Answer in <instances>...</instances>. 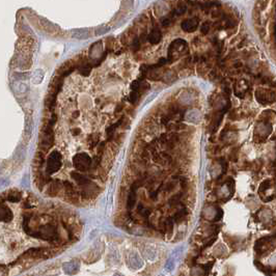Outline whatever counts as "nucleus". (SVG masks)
I'll return each mask as SVG.
<instances>
[{
    "mask_svg": "<svg viewBox=\"0 0 276 276\" xmlns=\"http://www.w3.org/2000/svg\"><path fill=\"white\" fill-rule=\"evenodd\" d=\"M106 31H108V27H106V26H100V27L96 28V34H102Z\"/></svg>",
    "mask_w": 276,
    "mask_h": 276,
    "instance_id": "nucleus-11",
    "label": "nucleus"
},
{
    "mask_svg": "<svg viewBox=\"0 0 276 276\" xmlns=\"http://www.w3.org/2000/svg\"><path fill=\"white\" fill-rule=\"evenodd\" d=\"M187 11V3L185 0H176V3L171 7V14L174 17H180L185 15Z\"/></svg>",
    "mask_w": 276,
    "mask_h": 276,
    "instance_id": "nucleus-3",
    "label": "nucleus"
},
{
    "mask_svg": "<svg viewBox=\"0 0 276 276\" xmlns=\"http://www.w3.org/2000/svg\"><path fill=\"white\" fill-rule=\"evenodd\" d=\"M225 11H222L221 7L220 6H217V7H213L212 9L210 11V14L211 16H212L213 19H220L222 17V15L224 14Z\"/></svg>",
    "mask_w": 276,
    "mask_h": 276,
    "instance_id": "nucleus-7",
    "label": "nucleus"
},
{
    "mask_svg": "<svg viewBox=\"0 0 276 276\" xmlns=\"http://www.w3.org/2000/svg\"><path fill=\"white\" fill-rule=\"evenodd\" d=\"M174 260H169L168 262H167V264H166V270H172L174 269Z\"/></svg>",
    "mask_w": 276,
    "mask_h": 276,
    "instance_id": "nucleus-12",
    "label": "nucleus"
},
{
    "mask_svg": "<svg viewBox=\"0 0 276 276\" xmlns=\"http://www.w3.org/2000/svg\"><path fill=\"white\" fill-rule=\"evenodd\" d=\"M210 29H211V23L210 22H205L201 24L200 26V32L203 34H208L209 32H210Z\"/></svg>",
    "mask_w": 276,
    "mask_h": 276,
    "instance_id": "nucleus-9",
    "label": "nucleus"
},
{
    "mask_svg": "<svg viewBox=\"0 0 276 276\" xmlns=\"http://www.w3.org/2000/svg\"><path fill=\"white\" fill-rule=\"evenodd\" d=\"M258 31L260 33V35H265V33H266V29L264 27H260V28H258Z\"/></svg>",
    "mask_w": 276,
    "mask_h": 276,
    "instance_id": "nucleus-13",
    "label": "nucleus"
},
{
    "mask_svg": "<svg viewBox=\"0 0 276 276\" xmlns=\"http://www.w3.org/2000/svg\"><path fill=\"white\" fill-rule=\"evenodd\" d=\"M189 51V47H188V44L186 41L182 39L174 40V42H171V44L169 45L168 48V61L172 62L174 60H176L178 58H180L181 56L185 55Z\"/></svg>",
    "mask_w": 276,
    "mask_h": 276,
    "instance_id": "nucleus-1",
    "label": "nucleus"
},
{
    "mask_svg": "<svg viewBox=\"0 0 276 276\" xmlns=\"http://www.w3.org/2000/svg\"><path fill=\"white\" fill-rule=\"evenodd\" d=\"M274 35H275V40H276V31L274 32Z\"/></svg>",
    "mask_w": 276,
    "mask_h": 276,
    "instance_id": "nucleus-14",
    "label": "nucleus"
},
{
    "mask_svg": "<svg viewBox=\"0 0 276 276\" xmlns=\"http://www.w3.org/2000/svg\"><path fill=\"white\" fill-rule=\"evenodd\" d=\"M199 23L197 18L186 19L182 22V29L186 32H194L198 27Z\"/></svg>",
    "mask_w": 276,
    "mask_h": 276,
    "instance_id": "nucleus-2",
    "label": "nucleus"
},
{
    "mask_svg": "<svg viewBox=\"0 0 276 276\" xmlns=\"http://www.w3.org/2000/svg\"><path fill=\"white\" fill-rule=\"evenodd\" d=\"M185 215H186L185 210L179 211V212H176V214L174 215V220H176V222H180L181 220H183L184 218H185Z\"/></svg>",
    "mask_w": 276,
    "mask_h": 276,
    "instance_id": "nucleus-10",
    "label": "nucleus"
},
{
    "mask_svg": "<svg viewBox=\"0 0 276 276\" xmlns=\"http://www.w3.org/2000/svg\"><path fill=\"white\" fill-rule=\"evenodd\" d=\"M268 1H269V0H258L256 3V7H254V8L258 9V11H264V9L267 7Z\"/></svg>",
    "mask_w": 276,
    "mask_h": 276,
    "instance_id": "nucleus-8",
    "label": "nucleus"
},
{
    "mask_svg": "<svg viewBox=\"0 0 276 276\" xmlns=\"http://www.w3.org/2000/svg\"><path fill=\"white\" fill-rule=\"evenodd\" d=\"M90 35V31H89L88 28H80V29H75L73 30V37H76V39H87V37Z\"/></svg>",
    "mask_w": 276,
    "mask_h": 276,
    "instance_id": "nucleus-6",
    "label": "nucleus"
},
{
    "mask_svg": "<svg viewBox=\"0 0 276 276\" xmlns=\"http://www.w3.org/2000/svg\"><path fill=\"white\" fill-rule=\"evenodd\" d=\"M161 39H162V32L157 25H154L153 29L148 34V41L153 45H156V44L160 43Z\"/></svg>",
    "mask_w": 276,
    "mask_h": 276,
    "instance_id": "nucleus-4",
    "label": "nucleus"
},
{
    "mask_svg": "<svg viewBox=\"0 0 276 276\" xmlns=\"http://www.w3.org/2000/svg\"><path fill=\"white\" fill-rule=\"evenodd\" d=\"M171 11V9L168 8V5L165 1H161V2H158L155 5V13L159 18H162V17L168 15Z\"/></svg>",
    "mask_w": 276,
    "mask_h": 276,
    "instance_id": "nucleus-5",
    "label": "nucleus"
}]
</instances>
